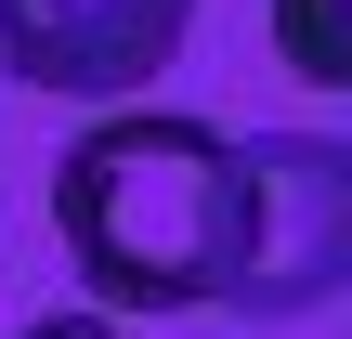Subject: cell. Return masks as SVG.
Wrapping results in <instances>:
<instances>
[{"label": "cell", "mask_w": 352, "mask_h": 339, "mask_svg": "<svg viewBox=\"0 0 352 339\" xmlns=\"http://www.w3.org/2000/svg\"><path fill=\"white\" fill-rule=\"evenodd\" d=\"M274 26V65L314 78V91H352V0H261Z\"/></svg>", "instance_id": "cell-4"}, {"label": "cell", "mask_w": 352, "mask_h": 339, "mask_svg": "<svg viewBox=\"0 0 352 339\" xmlns=\"http://www.w3.org/2000/svg\"><path fill=\"white\" fill-rule=\"evenodd\" d=\"M52 235L104 314H209L235 287V144L170 105H104L52 157Z\"/></svg>", "instance_id": "cell-1"}, {"label": "cell", "mask_w": 352, "mask_h": 339, "mask_svg": "<svg viewBox=\"0 0 352 339\" xmlns=\"http://www.w3.org/2000/svg\"><path fill=\"white\" fill-rule=\"evenodd\" d=\"M196 0H0V78L65 105H131L170 78Z\"/></svg>", "instance_id": "cell-3"}, {"label": "cell", "mask_w": 352, "mask_h": 339, "mask_svg": "<svg viewBox=\"0 0 352 339\" xmlns=\"http://www.w3.org/2000/svg\"><path fill=\"white\" fill-rule=\"evenodd\" d=\"M352 287V144L340 131H248L235 144V287L222 314L287 327Z\"/></svg>", "instance_id": "cell-2"}, {"label": "cell", "mask_w": 352, "mask_h": 339, "mask_svg": "<svg viewBox=\"0 0 352 339\" xmlns=\"http://www.w3.org/2000/svg\"><path fill=\"white\" fill-rule=\"evenodd\" d=\"M13 339H131V314H104V300H78V314H39V327H13Z\"/></svg>", "instance_id": "cell-5"}]
</instances>
